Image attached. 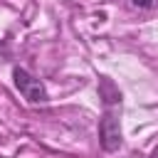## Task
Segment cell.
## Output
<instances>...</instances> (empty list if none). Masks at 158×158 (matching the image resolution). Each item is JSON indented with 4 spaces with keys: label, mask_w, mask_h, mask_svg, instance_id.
Wrapping results in <instances>:
<instances>
[{
    "label": "cell",
    "mask_w": 158,
    "mask_h": 158,
    "mask_svg": "<svg viewBox=\"0 0 158 158\" xmlns=\"http://www.w3.org/2000/svg\"><path fill=\"white\" fill-rule=\"evenodd\" d=\"M12 81H15V89L22 94V99H27L30 104H44V101H47V89H44V84H42L37 77H32L27 69L15 67V69H12Z\"/></svg>",
    "instance_id": "6da1fadb"
},
{
    "label": "cell",
    "mask_w": 158,
    "mask_h": 158,
    "mask_svg": "<svg viewBox=\"0 0 158 158\" xmlns=\"http://www.w3.org/2000/svg\"><path fill=\"white\" fill-rule=\"evenodd\" d=\"M136 7H141V10H148V7H153V0H131Z\"/></svg>",
    "instance_id": "277c9868"
},
{
    "label": "cell",
    "mask_w": 158,
    "mask_h": 158,
    "mask_svg": "<svg viewBox=\"0 0 158 158\" xmlns=\"http://www.w3.org/2000/svg\"><path fill=\"white\" fill-rule=\"evenodd\" d=\"M99 143L106 153H114L121 146V118L114 111V106H106V111L99 121Z\"/></svg>",
    "instance_id": "7a4b0ae2"
},
{
    "label": "cell",
    "mask_w": 158,
    "mask_h": 158,
    "mask_svg": "<svg viewBox=\"0 0 158 158\" xmlns=\"http://www.w3.org/2000/svg\"><path fill=\"white\" fill-rule=\"evenodd\" d=\"M99 94L104 96V104H106V106H114V104L121 106V91L114 86L111 79H101V84H99Z\"/></svg>",
    "instance_id": "3957f363"
}]
</instances>
